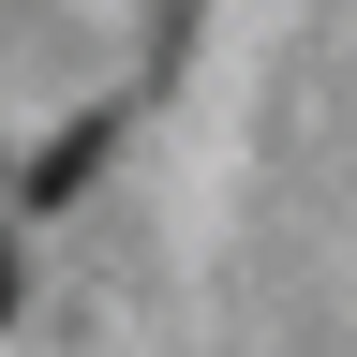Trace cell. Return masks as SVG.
I'll return each instance as SVG.
<instances>
[{
    "mask_svg": "<svg viewBox=\"0 0 357 357\" xmlns=\"http://www.w3.org/2000/svg\"><path fill=\"white\" fill-rule=\"evenodd\" d=\"M0 312H15V238H0Z\"/></svg>",
    "mask_w": 357,
    "mask_h": 357,
    "instance_id": "1",
    "label": "cell"
}]
</instances>
